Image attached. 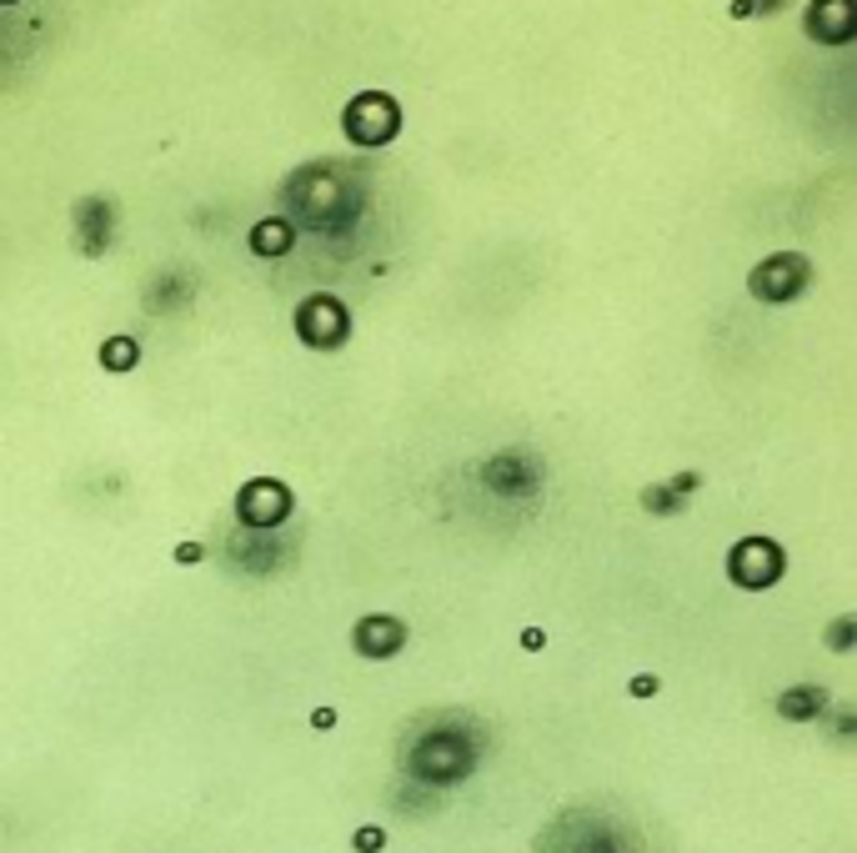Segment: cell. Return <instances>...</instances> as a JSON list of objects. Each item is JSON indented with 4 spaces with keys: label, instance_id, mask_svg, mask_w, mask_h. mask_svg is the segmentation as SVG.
Segmentation results:
<instances>
[{
    "label": "cell",
    "instance_id": "1",
    "mask_svg": "<svg viewBox=\"0 0 857 853\" xmlns=\"http://www.w3.org/2000/svg\"><path fill=\"white\" fill-rule=\"evenodd\" d=\"M341 131L357 146H387L391 136L402 131V106L387 91H361L347 106V116H341Z\"/></svg>",
    "mask_w": 857,
    "mask_h": 853
},
{
    "label": "cell",
    "instance_id": "2",
    "mask_svg": "<svg viewBox=\"0 0 857 853\" xmlns=\"http://www.w3.org/2000/svg\"><path fill=\"white\" fill-rule=\"evenodd\" d=\"M807 282H813V266H807V256H797V252L768 256V262L748 276V286H752L758 302H793V296L807 292Z\"/></svg>",
    "mask_w": 857,
    "mask_h": 853
},
{
    "label": "cell",
    "instance_id": "3",
    "mask_svg": "<svg viewBox=\"0 0 857 853\" xmlns=\"http://www.w3.org/2000/svg\"><path fill=\"white\" fill-rule=\"evenodd\" d=\"M782 568H787L782 547L768 543V537H748L742 547H732V558H728L732 582H742V588H768V582L782 578Z\"/></svg>",
    "mask_w": 857,
    "mask_h": 853
},
{
    "label": "cell",
    "instance_id": "4",
    "mask_svg": "<svg viewBox=\"0 0 857 853\" xmlns=\"http://www.w3.org/2000/svg\"><path fill=\"white\" fill-rule=\"evenodd\" d=\"M296 331L306 347H337V341H347V307L337 296H306L296 312Z\"/></svg>",
    "mask_w": 857,
    "mask_h": 853
},
{
    "label": "cell",
    "instance_id": "5",
    "mask_svg": "<svg viewBox=\"0 0 857 853\" xmlns=\"http://www.w3.org/2000/svg\"><path fill=\"white\" fill-rule=\"evenodd\" d=\"M807 35L823 45H847L857 35V0H813L807 6Z\"/></svg>",
    "mask_w": 857,
    "mask_h": 853
},
{
    "label": "cell",
    "instance_id": "6",
    "mask_svg": "<svg viewBox=\"0 0 857 853\" xmlns=\"http://www.w3.org/2000/svg\"><path fill=\"white\" fill-rule=\"evenodd\" d=\"M286 507H292V497H286V487L276 477H261L251 482L246 493L236 497V513L246 527H276L286 517Z\"/></svg>",
    "mask_w": 857,
    "mask_h": 853
},
{
    "label": "cell",
    "instance_id": "7",
    "mask_svg": "<svg viewBox=\"0 0 857 853\" xmlns=\"http://www.w3.org/2000/svg\"><path fill=\"white\" fill-rule=\"evenodd\" d=\"M402 643H406V628L396 618H361L357 623L361 657H391V653H402Z\"/></svg>",
    "mask_w": 857,
    "mask_h": 853
},
{
    "label": "cell",
    "instance_id": "8",
    "mask_svg": "<svg viewBox=\"0 0 857 853\" xmlns=\"http://www.w3.org/2000/svg\"><path fill=\"white\" fill-rule=\"evenodd\" d=\"M296 241V231H292V221L286 217H272V221H261L256 231H251V252L256 256H282L286 246Z\"/></svg>",
    "mask_w": 857,
    "mask_h": 853
},
{
    "label": "cell",
    "instance_id": "9",
    "mask_svg": "<svg viewBox=\"0 0 857 853\" xmlns=\"http://www.w3.org/2000/svg\"><path fill=\"white\" fill-rule=\"evenodd\" d=\"M697 487H702V477H697V472H683V477L673 482V493H667V487H652V493H642V503H647L652 513H677L683 497L697 493Z\"/></svg>",
    "mask_w": 857,
    "mask_h": 853
},
{
    "label": "cell",
    "instance_id": "10",
    "mask_svg": "<svg viewBox=\"0 0 857 853\" xmlns=\"http://www.w3.org/2000/svg\"><path fill=\"white\" fill-rule=\"evenodd\" d=\"M823 703H827L823 688H793L777 698V713L782 718H813V713H823Z\"/></svg>",
    "mask_w": 857,
    "mask_h": 853
},
{
    "label": "cell",
    "instance_id": "11",
    "mask_svg": "<svg viewBox=\"0 0 857 853\" xmlns=\"http://www.w3.org/2000/svg\"><path fill=\"white\" fill-rule=\"evenodd\" d=\"M130 361H136V341H126V337L106 341V367H110V372H126Z\"/></svg>",
    "mask_w": 857,
    "mask_h": 853
},
{
    "label": "cell",
    "instance_id": "12",
    "mask_svg": "<svg viewBox=\"0 0 857 853\" xmlns=\"http://www.w3.org/2000/svg\"><path fill=\"white\" fill-rule=\"evenodd\" d=\"M772 6H782V0H732V15H738V21H748V15L772 11Z\"/></svg>",
    "mask_w": 857,
    "mask_h": 853
},
{
    "label": "cell",
    "instance_id": "13",
    "mask_svg": "<svg viewBox=\"0 0 857 853\" xmlns=\"http://www.w3.org/2000/svg\"><path fill=\"white\" fill-rule=\"evenodd\" d=\"M357 849L361 853H381V849H387V833H381V829H361L357 833Z\"/></svg>",
    "mask_w": 857,
    "mask_h": 853
},
{
    "label": "cell",
    "instance_id": "14",
    "mask_svg": "<svg viewBox=\"0 0 857 853\" xmlns=\"http://www.w3.org/2000/svg\"><path fill=\"white\" fill-rule=\"evenodd\" d=\"M521 647H527V653H542L547 633H542V628H527V633H521Z\"/></svg>",
    "mask_w": 857,
    "mask_h": 853
},
{
    "label": "cell",
    "instance_id": "15",
    "mask_svg": "<svg viewBox=\"0 0 857 853\" xmlns=\"http://www.w3.org/2000/svg\"><path fill=\"white\" fill-rule=\"evenodd\" d=\"M176 562H186V568L201 562V543H181V547H176Z\"/></svg>",
    "mask_w": 857,
    "mask_h": 853
},
{
    "label": "cell",
    "instance_id": "16",
    "mask_svg": "<svg viewBox=\"0 0 857 853\" xmlns=\"http://www.w3.org/2000/svg\"><path fill=\"white\" fill-rule=\"evenodd\" d=\"M632 693H637V698H652V693H657V678H652V673H642V678H632Z\"/></svg>",
    "mask_w": 857,
    "mask_h": 853
},
{
    "label": "cell",
    "instance_id": "17",
    "mask_svg": "<svg viewBox=\"0 0 857 853\" xmlns=\"http://www.w3.org/2000/svg\"><path fill=\"white\" fill-rule=\"evenodd\" d=\"M311 723H316V728H331V723H337V713H331V708H316Z\"/></svg>",
    "mask_w": 857,
    "mask_h": 853
},
{
    "label": "cell",
    "instance_id": "18",
    "mask_svg": "<svg viewBox=\"0 0 857 853\" xmlns=\"http://www.w3.org/2000/svg\"><path fill=\"white\" fill-rule=\"evenodd\" d=\"M0 6H15V0H0Z\"/></svg>",
    "mask_w": 857,
    "mask_h": 853
}]
</instances>
